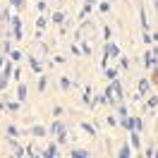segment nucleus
Returning a JSON list of instances; mask_svg holds the SVG:
<instances>
[{
	"label": "nucleus",
	"mask_w": 158,
	"mask_h": 158,
	"mask_svg": "<svg viewBox=\"0 0 158 158\" xmlns=\"http://www.w3.org/2000/svg\"><path fill=\"white\" fill-rule=\"evenodd\" d=\"M7 81H10V79H7L5 74H2V72H0V91H5V89H7Z\"/></svg>",
	"instance_id": "obj_26"
},
{
	"label": "nucleus",
	"mask_w": 158,
	"mask_h": 158,
	"mask_svg": "<svg viewBox=\"0 0 158 158\" xmlns=\"http://www.w3.org/2000/svg\"><path fill=\"white\" fill-rule=\"evenodd\" d=\"M156 106H158V96H151L146 101V108H156Z\"/></svg>",
	"instance_id": "obj_28"
},
{
	"label": "nucleus",
	"mask_w": 158,
	"mask_h": 158,
	"mask_svg": "<svg viewBox=\"0 0 158 158\" xmlns=\"http://www.w3.org/2000/svg\"><path fill=\"white\" fill-rule=\"evenodd\" d=\"M72 158H89L91 153L86 151V148H72V153H69Z\"/></svg>",
	"instance_id": "obj_9"
},
{
	"label": "nucleus",
	"mask_w": 158,
	"mask_h": 158,
	"mask_svg": "<svg viewBox=\"0 0 158 158\" xmlns=\"http://www.w3.org/2000/svg\"><path fill=\"white\" fill-rule=\"evenodd\" d=\"M46 86H48V77H46V74L41 72V77H39V91H41V94L46 91Z\"/></svg>",
	"instance_id": "obj_18"
},
{
	"label": "nucleus",
	"mask_w": 158,
	"mask_h": 158,
	"mask_svg": "<svg viewBox=\"0 0 158 158\" xmlns=\"http://www.w3.org/2000/svg\"><path fill=\"white\" fill-rule=\"evenodd\" d=\"M19 101H7V110H10V113H17V110H19Z\"/></svg>",
	"instance_id": "obj_22"
},
{
	"label": "nucleus",
	"mask_w": 158,
	"mask_h": 158,
	"mask_svg": "<svg viewBox=\"0 0 158 158\" xmlns=\"http://www.w3.org/2000/svg\"><path fill=\"white\" fill-rule=\"evenodd\" d=\"M81 129H84L89 137H96V127H94V125H89V122H81Z\"/></svg>",
	"instance_id": "obj_17"
},
{
	"label": "nucleus",
	"mask_w": 158,
	"mask_h": 158,
	"mask_svg": "<svg viewBox=\"0 0 158 158\" xmlns=\"http://www.w3.org/2000/svg\"><path fill=\"white\" fill-rule=\"evenodd\" d=\"M31 134H34L36 139H41V137H46V134H48V127L36 122V125H31Z\"/></svg>",
	"instance_id": "obj_4"
},
{
	"label": "nucleus",
	"mask_w": 158,
	"mask_h": 158,
	"mask_svg": "<svg viewBox=\"0 0 158 158\" xmlns=\"http://www.w3.org/2000/svg\"><path fill=\"white\" fill-rule=\"evenodd\" d=\"M27 91H29V89H27V84H19V86H17V101H19V103H22V101H27Z\"/></svg>",
	"instance_id": "obj_11"
},
{
	"label": "nucleus",
	"mask_w": 158,
	"mask_h": 158,
	"mask_svg": "<svg viewBox=\"0 0 158 158\" xmlns=\"http://www.w3.org/2000/svg\"><path fill=\"white\" fill-rule=\"evenodd\" d=\"M43 158H58V141H50L48 146L43 148Z\"/></svg>",
	"instance_id": "obj_3"
},
{
	"label": "nucleus",
	"mask_w": 158,
	"mask_h": 158,
	"mask_svg": "<svg viewBox=\"0 0 158 158\" xmlns=\"http://www.w3.org/2000/svg\"><path fill=\"white\" fill-rule=\"evenodd\" d=\"M10 50H12V43H10V41H5V43H2V53L10 55Z\"/></svg>",
	"instance_id": "obj_30"
},
{
	"label": "nucleus",
	"mask_w": 158,
	"mask_h": 158,
	"mask_svg": "<svg viewBox=\"0 0 158 158\" xmlns=\"http://www.w3.org/2000/svg\"><path fill=\"white\" fill-rule=\"evenodd\" d=\"M120 67H122V69H127V67H129V60H127V58H122V55H120Z\"/></svg>",
	"instance_id": "obj_34"
},
{
	"label": "nucleus",
	"mask_w": 158,
	"mask_h": 158,
	"mask_svg": "<svg viewBox=\"0 0 158 158\" xmlns=\"http://www.w3.org/2000/svg\"><path fill=\"white\" fill-rule=\"evenodd\" d=\"M0 17H2V22H5V24H10V10H2V15H0Z\"/></svg>",
	"instance_id": "obj_33"
},
{
	"label": "nucleus",
	"mask_w": 158,
	"mask_h": 158,
	"mask_svg": "<svg viewBox=\"0 0 158 158\" xmlns=\"http://www.w3.org/2000/svg\"><path fill=\"white\" fill-rule=\"evenodd\" d=\"M10 58H12V62H19V60L24 58V55H22L19 50H10Z\"/></svg>",
	"instance_id": "obj_25"
},
{
	"label": "nucleus",
	"mask_w": 158,
	"mask_h": 158,
	"mask_svg": "<svg viewBox=\"0 0 158 158\" xmlns=\"http://www.w3.org/2000/svg\"><path fill=\"white\" fill-rule=\"evenodd\" d=\"M2 74H5V77H7V79L12 77V60H7V62L2 65Z\"/></svg>",
	"instance_id": "obj_20"
},
{
	"label": "nucleus",
	"mask_w": 158,
	"mask_h": 158,
	"mask_svg": "<svg viewBox=\"0 0 158 158\" xmlns=\"http://www.w3.org/2000/svg\"><path fill=\"white\" fill-rule=\"evenodd\" d=\"M129 146H132V148H139V146H141L139 132H129Z\"/></svg>",
	"instance_id": "obj_7"
},
{
	"label": "nucleus",
	"mask_w": 158,
	"mask_h": 158,
	"mask_svg": "<svg viewBox=\"0 0 158 158\" xmlns=\"http://www.w3.org/2000/svg\"><path fill=\"white\" fill-rule=\"evenodd\" d=\"M144 43H146V46H148V43H153V39H151V34H148V31H144Z\"/></svg>",
	"instance_id": "obj_36"
},
{
	"label": "nucleus",
	"mask_w": 158,
	"mask_h": 158,
	"mask_svg": "<svg viewBox=\"0 0 158 158\" xmlns=\"http://www.w3.org/2000/svg\"><path fill=\"white\" fill-rule=\"evenodd\" d=\"M29 67L34 69V72H36V74H41V72H43V67H41V62L36 58H29Z\"/></svg>",
	"instance_id": "obj_12"
},
{
	"label": "nucleus",
	"mask_w": 158,
	"mask_h": 158,
	"mask_svg": "<svg viewBox=\"0 0 158 158\" xmlns=\"http://www.w3.org/2000/svg\"><path fill=\"white\" fill-rule=\"evenodd\" d=\"M5 132H7V137H10V139H15L17 134H19V129H17V125H7V129H5Z\"/></svg>",
	"instance_id": "obj_19"
},
{
	"label": "nucleus",
	"mask_w": 158,
	"mask_h": 158,
	"mask_svg": "<svg viewBox=\"0 0 158 158\" xmlns=\"http://www.w3.org/2000/svg\"><path fill=\"white\" fill-rule=\"evenodd\" d=\"M106 79H108V81L118 79V67H106Z\"/></svg>",
	"instance_id": "obj_15"
},
{
	"label": "nucleus",
	"mask_w": 158,
	"mask_h": 158,
	"mask_svg": "<svg viewBox=\"0 0 158 158\" xmlns=\"http://www.w3.org/2000/svg\"><path fill=\"white\" fill-rule=\"evenodd\" d=\"M103 36H106V43H108V41L113 39V29H110V27H106V29H103Z\"/></svg>",
	"instance_id": "obj_29"
},
{
	"label": "nucleus",
	"mask_w": 158,
	"mask_h": 158,
	"mask_svg": "<svg viewBox=\"0 0 158 158\" xmlns=\"http://www.w3.org/2000/svg\"><path fill=\"white\" fill-rule=\"evenodd\" d=\"M12 36H15V41H22V36H24V31H22V17H12Z\"/></svg>",
	"instance_id": "obj_2"
},
{
	"label": "nucleus",
	"mask_w": 158,
	"mask_h": 158,
	"mask_svg": "<svg viewBox=\"0 0 158 158\" xmlns=\"http://www.w3.org/2000/svg\"><path fill=\"white\" fill-rule=\"evenodd\" d=\"M10 7H15V10H22V7H24V0H10Z\"/></svg>",
	"instance_id": "obj_27"
},
{
	"label": "nucleus",
	"mask_w": 158,
	"mask_h": 158,
	"mask_svg": "<svg viewBox=\"0 0 158 158\" xmlns=\"http://www.w3.org/2000/svg\"><path fill=\"white\" fill-rule=\"evenodd\" d=\"M79 41H81V48H79V50H81L84 55H91V46H89V43H86L84 39H79Z\"/></svg>",
	"instance_id": "obj_23"
},
{
	"label": "nucleus",
	"mask_w": 158,
	"mask_h": 158,
	"mask_svg": "<svg viewBox=\"0 0 158 158\" xmlns=\"http://www.w3.org/2000/svg\"><path fill=\"white\" fill-rule=\"evenodd\" d=\"M141 62H144V67H146V69L156 67V58L151 55V50H146V53H144V60H141Z\"/></svg>",
	"instance_id": "obj_5"
},
{
	"label": "nucleus",
	"mask_w": 158,
	"mask_h": 158,
	"mask_svg": "<svg viewBox=\"0 0 158 158\" xmlns=\"http://www.w3.org/2000/svg\"><path fill=\"white\" fill-rule=\"evenodd\" d=\"M98 10L103 12V15H108V12H110V5H108V2H101V5H98Z\"/></svg>",
	"instance_id": "obj_32"
},
{
	"label": "nucleus",
	"mask_w": 158,
	"mask_h": 158,
	"mask_svg": "<svg viewBox=\"0 0 158 158\" xmlns=\"http://www.w3.org/2000/svg\"><path fill=\"white\" fill-rule=\"evenodd\" d=\"M108 158H110V156H108Z\"/></svg>",
	"instance_id": "obj_42"
},
{
	"label": "nucleus",
	"mask_w": 158,
	"mask_h": 158,
	"mask_svg": "<svg viewBox=\"0 0 158 158\" xmlns=\"http://www.w3.org/2000/svg\"><path fill=\"white\" fill-rule=\"evenodd\" d=\"M62 129H65V125H62V122H60V120H55V122H53V125H50V129H48V134H60V132H62Z\"/></svg>",
	"instance_id": "obj_10"
},
{
	"label": "nucleus",
	"mask_w": 158,
	"mask_h": 158,
	"mask_svg": "<svg viewBox=\"0 0 158 158\" xmlns=\"http://www.w3.org/2000/svg\"><path fill=\"white\" fill-rule=\"evenodd\" d=\"M153 7H156V15H158V0H153Z\"/></svg>",
	"instance_id": "obj_40"
},
{
	"label": "nucleus",
	"mask_w": 158,
	"mask_h": 158,
	"mask_svg": "<svg viewBox=\"0 0 158 158\" xmlns=\"http://www.w3.org/2000/svg\"><path fill=\"white\" fill-rule=\"evenodd\" d=\"M7 158H15V156H7Z\"/></svg>",
	"instance_id": "obj_41"
},
{
	"label": "nucleus",
	"mask_w": 158,
	"mask_h": 158,
	"mask_svg": "<svg viewBox=\"0 0 158 158\" xmlns=\"http://www.w3.org/2000/svg\"><path fill=\"white\" fill-rule=\"evenodd\" d=\"M108 86H110V91H113V98L118 101V103H122V98H125V91H122V84H120L118 79H113V81H110Z\"/></svg>",
	"instance_id": "obj_1"
},
{
	"label": "nucleus",
	"mask_w": 158,
	"mask_h": 158,
	"mask_svg": "<svg viewBox=\"0 0 158 158\" xmlns=\"http://www.w3.org/2000/svg\"><path fill=\"white\" fill-rule=\"evenodd\" d=\"M151 69H153V77H151V79H153V81L158 84V67H151Z\"/></svg>",
	"instance_id": "obj_38"
},
{
	"label": "nucleus",
	"mask_w": 158,
	"mask_h": 158,
	"mask_svg": "<svg viewBox=\"0 0 158 158\" xmlns=\"http://www.w3.org/2000/svg\"><path fill=\"white\" fill-rule=\"evenodd\" d=\"M148 89H151V81H148V79H141V81H139V96H144Z\"/></svg>",
	"instance_id": "obj_13"
},
{
	"label": "nucleus",
	"mask_w": 158,
	"mask_h": 158,
	"mask_svg": "<svg viewBox=\"0 0 158 158\" xmlns=\"http://www.w3.org/2000/svg\"><path fill=\"white\" fill-rule=\"evenodd\" d=\"M46 24H48V19H46V17H39V19H36V27H39L41 34H43V29H46Z\"/></svg>",
	"instance_id": "obj_24"
},
{
	"label": "nucleus",
	"mask_w": 158,
	"mask_h": 158,
	"mask_svg": "<svg viewBox=\"0 0 158 158\" xmlns=\"http://www.w3.org/2000/svg\"><path fill=\"white\" fill-rule=\"evenodd\" d=\"M50 22H53V24H62V22H65V12H53Z\"/></svg>",
	"instance_id": "obj_16"
},
{
	"label": "nucleus",
	"mask_w": 158,
	"mask_h": 158,
	"mask_svg": "<svg viewBox=\"0 0 158 158\" xmlns=\"http://www.w3.org/2000/svg\"><path fill=\"white\" fill-rule=\"evenodd\" d=\"M36 7H39V12H46V7H48V2H46V0H39V2H36Z\"/></svg>",
	"instance_id": "obj_31"
},
{
	"label": "nucleus",
	"mask_w": 158,
	"mask_h": 158,
	"mask_svg": "<svg viewBox=\"0 0 158 158\" xmlns=\"http://www.w3.org/2000/svg\"><path fill=\"white\" fill-rule=\"evenodd\" d=\"M12 79H17V81L22 79V69H19V67H17V69H12Z\"/></svg>",
	"instance_id": "obj_35"
},
{
	"label": "nucleus",
	"mask_w": 158,
	"mask_h": 158,
	"mask_svg": "<svg viewBox=\"0 0 158 158\" xmlns=\"http://www.w3.org/2000/svg\"><path fill=\"white\" fill-rule=\"evenodd\" d=\"M60 89L69 91V89H72V79H69V77H60Z\"/></svg>",
	"instance_id": "obj_14"
},
{
	"label": "nucleus",
	"mask_w": 158,
	"mask_h": 158,
	"mask_svg": "<svg viewBox=\"0 0 158 158\" xmlns=\"http://www.w3.org/2000/svg\"><path fill=\"white\" fill-rule=\"evenodd\" d=\"M5 62H7V60H5V55H0V67H2Z\"/></svg>",
	"instance_id": "obj_39"
},
{
	"label": "nucleus",
	"mask_w": 158,
	"mask_h": 158,
	"mask_svg": "<svg viewBox=\"0 0 158 158\" xmlns=\"http://www.w3.org/2000/svg\"><path fill=\"white\" fill-rule=\"evenodd\" d=\"M118 158H132V146H129L127 141L120 146V151H118Z\"/></svg>",
	"instance_id": "obj_6"
},
{
	"label": "nucleus",
	"mask_w": 158,
	"mask_h": 158,
	"mask_svg": "<svg viewBox=\"0 0 158 158\" xmlns=\"http://www.w3.org/2000/svg\"><path fill=\"white\" fill-rule=\"evenodd\" d=\"M53 115H62V106H53Z\"/></svg>",
	"instance_id": "obj_37"
},
{
	"label": "nucleus",
	"mask_w": 158,
	"mask_h": 158,
	"mask_svg": "<svg viewBox=\"0 0 158 158\" xmlns=\"http://www.w3.org/2000/svg\"><path fill=\"white\" fill-rule=\"evenodd\" d=\"M81 103H86V106H91V86H86V89H84V96H81Z\"/></svg>",
	"instance_id": "obj_21"
},
{
	"label": "nucleus",
	"mask_w": 158,
	"mask_h": 158,
	"mask_svg": "<svg viewBox=\"0 0 158 158\" xmlns=\"http://www.w3.org/2000/svg\"><path fill=\"white\" fill-rule=\"evenodd\" d=\"M127 118H129V115H127V108H125L122 103H118V122L122 125V122H125Z\"/></svg>",
	"instance_id": "obj_8"
}]
</instances>
